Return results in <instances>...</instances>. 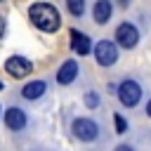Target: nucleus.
<instances>
[{"label": "nucleus", "mask_w": 151, "mask_h": 151, "mask_svg": "<svg viewBox=\"0 0 151 151\" xmlns=\"http://www.w3.org/2000/svg\"><path fill=\"white\" fill-rule=\"evenodd\" d=\"M28 19L33 21V26H38L45 33H54L61 26V17L57 7H52L50 2H33L28 7Z\"/></svg>", "instance_id": "nucleus-1"}, {"label": "nucleus", "mask_w": 151, "mask_h": 151, "mask_svg": "<svg viewBox=\"0 0 151 151\" xmlns=\"http://www.w3.org/2000/svg\"><path fill=\"white\" fill-rule=\"evenodd\" d=\"M118 99L123 106H137L142 99V87L134 80H123L118 85Z\"/></svg>", "instance_id": "nucleus-2"}, {"label": "nucleus", "mask_w": 151, "mask_h": 151, "mask_svg": "<svg viewBox=\"0 0 151 151\" xmlns=\"http://www.w3.org/2000/svg\"><path fill=\"white\" fill-rule=\"evenodd\" d=\"M94 59L101 64V66H113L118 61V47L111 42V40H99L94 45Z\"/></svg>", "instance_id": "nucleus-3"}, {"label": "nucleus", "mask_w": 151, "mask_h": 151, "mask_svg": "<svg viewBox=\"0 0 151 151\" xmlns=\"http://www.w3.org/2000/svg\"><path fill=\"white\" fill-rule=\"evenodd\" d=\"M116 42L120 45V47H125V50H132L137 42H139V31H137V26H132V24H120L118 28H116Z\"/></svg>", "instance_id": "nucleus-4"}, {"label": "nucleus", "mask_w": 151, "mask_h": 151, "mask_svg": "<svg viewBox=\"0 0 151 151\" xmlns=\"http://www.w3.org/2000/svg\"><path fill=\"white\" fill-rule=\"evenodd\" d=\"M73 134L83 142H92L99 137V125L90 118H78V120H73Z\"/></svg>", "instance_id": "nucleus-5"}, {"label": "nucleus", "mask_w": 151, "mask_h": 151, "mask_svg": "<svg viewBox=\"0 0 151 151\" xmlns=\"http://www.w3.org/2000/svg\"><path fill=\"white\" fill-rule=\"evenodd\" d=\"M5 71H7L9 76H14V78H26V76H31L33 64H31L26 57H9V59L5 61Z\"/></svg>", "instance_id": "nucleus-6"}, {"label": "nucleus", "mask_w": 151, "mask_h": 151, "mask_svg": "<svg viewBox=\"0 0 151 151\" xmlns=\"http://www.w3.org/2000/svg\"><path fill=\"white\" fill-rule=\"evenodd\" d=\"M71 47H73V52L76 54H90V50H92V42H90V38L85 35V33H80V31H71Z\"/></svg>", "instance_id": "nucleus-7"}, {"label": "nucleus", "mask_w": 151, "mask_h": 151, "mask_svg": "<svg viewBox=\"0 0 151 151\" xmlns=\"http://www.w3.org/2000/svg\"><path fill=\"white\" fill-rule=\"evenodd\" d=\"M76 76H78V64H76L73 59H68V61H64V64H61V68L57 71V83L68 85V83H73V80H76Z\"/></svg>", "instance_id": "nucleus-8"}, {"label": "nucleus", "mask_w": 151, "mask_h": 151, "mask_svg": "<svg viewBox=\"0 0 151 151\" xmlns=\"http://www.w3.org/2000/svg\"><path fill=\"white\" fill-rule=\"evenodd\" d=\"M111 12H113L111 0H97L94 7H92V17H94L97 24H106V21L111 19Z\"/></svg>", "instance_id": "nucleus-9"}, {"label": "nucleus", "mask_w": 151, "mask_h": 151, "mask_svg": "<svg viewBox=\"0 0 151 151\" xmlns=\"http://www.w3.org/2000/svg\"><path fill=\"white\" fill-rule=\"evenodd\" d=\"M5 125L9 130H21L26 125V113L21 109H7L5 111Z\"/></svg>", "instance_id": "nucleus-10"}, {"label": "nucleus", "mask_w": 151, "mask_h": 151, "mask_svg": "<svg viewBox=\"0 0 151 151\" xmlns=\"http://www.w3.org/2000/svg\"><path fill=\"white\" fill-rule=\"evenodd\" d=\"M21 94H24V99H38V97L45 94V83H42V80H33V83L24 85Z\"/></svg>", "instance_id": "nucleus-11"}, {"label": "nucleus", "mask_w": 151, "mask_h": 151, "mask_svg": "<svg viewBox=\"0 0 151 151\" xmlns=\"http://www.w3.org/2000/svg\"><path fill=\"white\" fill-rule=\"evenodd\" d=\"M66 7L73 17H80L85 12V0H66Z\"/></svg>", "instance_id": "nucleus-12"}, {"label": "nucleus", "mask_w": 151, "mask_h": 151, "mask_svg": "<svg viewBox=\"0 0 151 151\" xmlns=\"http://www.w3.org/2000/svg\"><path fill=\"white\" fill-rule=\"evenodd\" d=\"M113 120H116V132H118V134L127 132V123H125V118H123L120 113H116V116H113Z\"/></svg>", "instance_id": "nucleus-13"}, {"label": "nucleus", "mask_w": 151, "mask_h": 151, "mask_svg": "<svg viewBox=\"0 0 151 151\" xmlns=\"http://www.w3.org/2000/svg\"><path fill=\"white\" fill-rule=\"evenodd\" d=\"M85 104H87L90 109H97V106H99V94H97V92H87V94H85Z\"/></svg>", "instance_id": "nucleus-14"}, {"label": "nucleus", "mask_w": 151, "mask_h": 151, "mask_svg": "<svg viewBox=\"0 0 151 151\" xmlns=\"http://www.w3.org/2000/svg\"><path fill=\"white\" fill-rule=\"evenodd\" d=\"M5 31H7V21H5V17H0V38L5 35Z\"/></svg>", "instance_id": "nucleus-15"}, {"label": "nucleus", "mask_w": 151, "mask_h": 151, "mask_svg": "<svg viewBox=\"0 0 151 151\" xmlns=\"http://www.w3.org/2000/svg\"><path fill=\"white\" fill-rule=\"evenodd\" d=\"M113 151H132V146H127V144H120V146H116Z\"/></svg>", "instance_id": "nucleus-16"}, {"label": "nucleus", "mask_w": 151, "mask_h": 151, "mask_svg": "<svg viewBox=\"0 0 151 151\" xmlns=\"http://www.w3.org/2000/svg\"><path fill=\"white\" fill-rule=\"evenodd\" d=\"M146 116H149V118H151V101H149V104H146Z\"/></svg>", "instance_id": "nucleus-17"}, {"label": "nucleus", "mask_w": 151, "mask_h": 151, "mask_svg": "<svg viewBox=\"0 0 151 151\" xmlns=\"http://www.w3.org/2000/svg\"><path fill=\"white\" fill-rule=\"evenodd\" d=\"M0 90H2V83H0Z\"/></svg>", "instance_id": "nucleus-18"}, {"label": "nucleus", "mask_w": 151, "mask_h": 151, "mask_svg": "<svg viewBox=\"0 0 151 151\" xmlns=\"http://www.w3.org/2000/svg\"><path fill=\"white\" fill-rule=\"evenodd\" d=\"M0 113H2V109H0Z\"/></svg>", "instance_id": "nucleus-19"}]
</instances>
